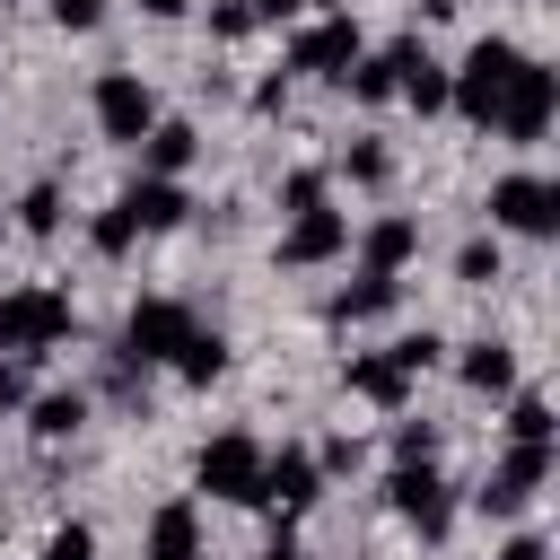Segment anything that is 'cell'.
Wrapping results in <instances>:
<instances>
[{"label":"cell","mask_w":560,"mask_h":560,"mask_svg":"<svg viewBox=\"0 0 560 560\" xmlns=\"http://www.w3.org/2000/svg\"><path fill=\"white\" fill-rule=\"evenodd\" d=\"M341 166H350V184H385V175H394V158H385L376 140H359V149H350Z\"/></svg>","instance_id":"f1b7e54d"},{"label":"cell","mask_w":560,"mask_h":560,"mask_svg":"<svg viewBox=\"0 0 560 560\" xmlns=\"http://www.w3.org/2000/svg\"><path fill=\"white\" fill-rule=\"evenodd\" d=\"M140 560H201V516H192V499H166V508L149 516Z\"/></svg>","instance_id":"5bb4252c"},{"label":"cell","mask_w":560,"mask_h":560,"mask_svg":"<svg viewBox=\"0 0 560 560\" xmlns=\"http://www.w3.org/2000/svg\"><path fill=\"white\" fill-rule=\"evenodd\" d=\"M149 122H158L149 79H140V70H105V79H96V131H105V140H140Z\"/></svg>","instance_id":"ba28073f"},{"label":"cell","mask_w":560,"mask_h":560,"mask_svg":"<svg viewBox=\"0 0 560 560\" xmlns=\"http://www.w3.org/2000/svg\"><path fill=\"white\" fill-rule=\"evenodd\" d=\"M79 420H88V394H44L26 429H35L44 446H61V438H79Z\"/></svg>","instance_id":"7402d4cb"},{"label":"cell","mask_w":560,"mask_h":560,"mask_svg":"<svg viewBox=\"0 0 560 560\" xmlns=\"http://www.w3.org/2000/svg\"><path fill=\"white\" fill-rule=\"evenodd\" d=\"M184 332H192V306H175V298H140L131 315H122V359H175L184 350Z\"/></svg>","instance_id":"52a82bcc"},{"label":"cell","mask_w":560,"mask_h":560,"mask_svg":"<svg viewBox=\"0 0 560 560\" xmlns=\"http://www.w3.org/2000/svg\"><path fill=\"white\" fill-rule=\"evenodd\" d=\"M44 560H96V534H88V525H52Z\"/></svg>","instance_id":"f546056e"},{"label":"cell","mask_w":560,"mask_h":560,"mask_svg":"<svg viewBox=\"0 0 560 560\" xmlns=\"http://www.w3.org/2000/svg\"><path fill=\"white\" fill-rule=\"evenodd\" d=\"M455 280H472V289H490V280H499V236H472V245L455 254Z\"/></svg>","instance_id":"484cf974"},{"label":"cell","mask_w":560,"mask_h":560,"mask_svg":"<svg viewBox=\"0 0 560 560\" xmlns=\"http://www.w3.org/2000/svg\"><path fill=\"white\" fill-rule=\"evenodd\" d=\"M18 402H26V368H18V359H0V411H18Z\"/></svg>","instance_id":"e575fe53"},{"label":"cell","mask_w":560,"mask_h":560,"mask_svg":"<svg viewBox=\"0 0 560 560\" xmlns=\"http://www.w3.org/2000/svg\"><path fill=\"white\" fill-rule=\"evenodd\" d=\"M402 61H411V44H385V52H359V61L341 70V88H350L359 105H385V96H402Z\"/></svg>","instance_id":"9a60e30c"},{"label":"cell","mask_w":560,"mask_h":560,"mask_svg":"<svg viewBox=\"0 0 560 560\" xmlns=\"http://www.w3.org/2000/svg\"><path fill=\"white\" fill-rule=\"evenodd\" d=\"M551 105H560V79H551L542 61H516V79H508L490 131H499V140H542V131H551Z\"/></svg>","instance_id":"3957f363"},{"label":"cell","mask_w":560,"mask_h":560,"mask_svg":"<svg viewBox=\"0 0 560 560\" xmlns=\"http://www.w3.org/2000/svg\"><path fill=\"white\" fill-rule=\"evenodd\" d=\"M508 438H516V446H551V402H542V394H516Z\"/></svg>","instance_id":"cb8c5ba5"},{"label":"cell","mask_w":560,"mask_h":560,"mask_svg":"<svg viewBox=\"0 0 560 560\" xmlns=\"http://www.w3.org/2000/svg\"><path fill=\"white\" fill-rule=\"evenodd\" d=\"M542 481H551V446H508V455H499V472H490L472 499H481V516H516Z\"/></svg>","instance_id":"9c48e42d"},{"label":"cell","mask_w":560,"mask_h":560,"mask_svg":"<svg viewBox=\"0 0 560 560\" xmlns=\"http://www.w3.org/2000/svg\"><path fill=\"white\" fill-rule=\"evenodd\" d=\"M140 9H149V18H184V0H140Z\"/></svg>","instance_id":"74e56055"},{"label":"cell","mask_w":560,"mask_h":560,"mask_svg":"<svg viewBox=\"0 0 560 560\" xmlns=\"http://www.w3.org/2000/svg\"><path fill=\"white\" fill-rule=\"evenodd\" d=\"M411 245H420V228H411L402 210H385V219H368V236H359V254H368V271H402V262H411Z\"/></svg>","instance_id":"e0dca14e"},{"label":"cell","mask_w":560,"mask_h":560,"mask_svg":"<svg viewBox=\"0 0 560 560\" xmlns=\"http://www.w3.org/2000/svg\"><path fill=\"white\" fill-rule=\"evenodd\" d=\"M18 228H26V236H52V228H61V192H52V184H35V192L18 201Z\"/></svg>","instance_id":"d4e9b609"},{"label":"cell","mask_w":560,"mask_h":560,"mask_svg":"<svg viewBox=\"0 0 560 560\" xmlns=\"http://www.w3.org/2000/svg\"><path fill=\"white\" fill-rule=\"evenodd\" d=\"M464 385H472V394L516 385V350H508V341H472V350H464Z\"/></svg>","instance_id":"44dd1931"},{"label":"cell","mask_w":560,"mask_h":560,"mask_svg":"<svg viewBox=\"0 0 560 560\" xmlns=\"http://www.w3.org/2000/svg\"><path fill=\"white\" fill-rule=\"evenodd\" d=\"M262 560H306V551H289V542H271V551H262Z\"/></svg>","instance_id":"f35d334b"},{"label":"cell","mask_w":560,"mask_h":560,"mask_svg":"<svg viewBox=\"0 0 560 560\" xmlns=\"http://www.w3.org/2000/svg\"><path fill=\"white\" fill-rule=\"evenodd\" d=\"M341 245H350V219L315 201V210H289V236H280V262H289V271H306V262H332Z\"/></svg>","instance_id":"8fae6325"},{"label":"cell","mask_w":560,"mask_h":560,"mask_svg":"<svg viewBox=\"0 0 560 560\" xmlns=\"http://www.w3.org/2000/svg\"><path fill=\"white\" fill-rule=\"evenodd\" d=\"M131 245H140V228H131V210L114 201V210L96 219V254H131Z\"/></svg>","instance_id":"4316f807"},{"label":"cell","mask_w":560,"mask_h":560,"mask_svg":"<svg viewBox=\"0 0 560 560\" xmlns=\"http://www.w3.org/2000/svg\"><path fill=\"white\" fill-rule=\"evenodd\" d=\"M516 61H525V52H516L508 35H481V44L464 52V70L446 79V105H455L464 122H481V131H490V114H499V96H508V79H516Z\"/></svg>","instance_id":"6da1fadb"},{"label":"cell","mask_w":560,"mask_h":560,"mask_svg":"<svg viewBox=\"0 0 560 560\" xmlns=\"http://www.w3.org/2000/svg\"><path fill=\"white\" fill-rule=\"evenodd\" d=\"M394 359H402V368H411V376H420V368H429V359H438V332H402V341H394Z\"/></svg>","instance_id":"836d02e7"},{"label":"cell","mask_w":560,"mask_h":560,"mask_svg":"<svg viewBox=\"0 0 560 560\" xmlns=\"http://www.w3.org/2000/svg\"><path fill=\"white\" fill-rule=\"evenodd\" d=\"M499 560H551V542H542V534H516V542H508Z\"/></svg>","instance_id":"d590c367"},{"label":"cell","mask_w":560,"mask_h":560,"mask_svg":"<svg viewBox=\"0 0 560 560\" xmlns=\"http://www.w3.org/2000/svg\"><path fill=\"white\" fill-rule=\"evenodd\" d=\"M359 61V26L350 18H315L298 44H289V70H315V79H341Z\"/></svg>","instance_id":"7c38bea8"},{"label":"cell","mask_w":560,"mask_h":560,"mask_svg":"<svg viewBox=\"0 0 560 560\" xmlns=\"http://www.w3.org/2000/svg\"><path fill=\"white\" fill-rule=\"evenodd\" d=\"M122 210H131V228H140V236H158V228H184V210H192V201H184V184H175V175H140V184L122 192Z\"/></svg>","instance_id":"4fadbf2b"},{"label":"cell","mask_w":560,"mask_h":560,"mask_svg":"<svg viewBox=\"0 0 560 560\" xmlns=\"http://www.w3.org/2000/svg\"><path fill=\"white\" fill-rule=\"evenodd\" d=\"M385 499H394V516L420 534V542H438L446 525H455V490L429 472V464H394V481H385Z\"/></svg>","instance_id":"5b68a950"},{"label":"cell","mask_w":560,"mask_h":560,"mask_svg":"<svg viewBox=\"0 0 560 560\" xmlns=\"http://www.w3.org/2000/svg\"><path fill=\"white\" fill-rule=\"evenodd\" d=\"M350 394H368V402L402 411V402H411V368H402L394 350H368V359H350Z\"/></svg>","instance_id":"2e32d148"},{"label":"cell","mask_w":560,"mask_h":560,"mask_svg":"<svg viewBox=\"0 0 560 560\" xmlns=\"http://www.w3.org/2000/svg\"><path fill=\"white\" fill-rule=\"evenodd\" d=\"M402 298V280L394 271H359L350 289H332V324H368V315H385Z\"/></svg>","instance_id":"ac0fdd59"},{"label":"cell","mask_w":560,"mask_h":560,"mask_svg":"<svg viewBox=\"0 0 560 560\" xmlns=\"http://www.w3.org/2000/svg\"><path fill=\"white\" fill-rule=\"evenodd\" d=\"M315 455L306 446H280V455H262V472H254V508H280V516H298L306 499H315Z\"/></svg>","instance_id":"30bf717a"},{"label":"cell","mask_w":560,"mask_h":560,"mask_svg":"<svg viewBox=\"0 0 560 560\" xmlns=\"http://www.w3.org/2000/svg\"><path fill=\"white\" fill-rule=\"evenodd\" d=\"M429 455H438V429L429 420H402L394 429V464H429Z\"/></svg>","instance_id":"83f0119b"},{"label":"cell","mask_w":560,"mask_h":560,"mask_svg":"<svg viewBox=\"0 0 560 560\" xmlns=\"http://www.w3.org/2000/svg\"><path fill=\"white\" fill-rule=\"evenodd\" d=\"M490 219L516 228V236H551L560 228V184L551 175H499L490 184Z\"/></svg>","instance_id":"8992f818"},{"label":"cell","mask_w":560,"mask_h":560,"mask_svg":"<svg viewBox=\"0 0 560 560\" xmlns=\"http://www.w3.org/2000/svg\"><path fill=\"white\" fill-rule=\"evenodd\" d=\"M192 149H201V140H192V122H149V131H140L149 175H184V166H192Z\"/></svg>","instance_id":"d6986e66"},{"label":"cell","mask_w":560,"mask_h":560,"mask_svg":"<svg viewBox=\"0 0 560 560\" xmlns=\"http://www.w3.org/2000/svg\"><path fill=\"white\" fill-rule=\"evenodd\" d=\"M254 18H298V0H245Z\"/></svg>","instance_id":"8d00e7d4"},{"label":"cell","mask_w":560,"mask_h":560,"mask_svg":"<svg viewBox=\"0 0 560 560\" xmlns=\"http://www.w3.org/2000/svg\"><path fill=\"white\" fill-rule=\"evenodd\" d=\"M61 332H70V298H61V289H9V298H0V350H9V359L52 350Z\"/></svg>","instance_id":"7a4b0ae2"},{"label":"cell","mask_w":560,"mask_h":560,"mask_svg":"<svg viewBox=\"0 0 560 560\" xmlns=\"http://www.w3.org/2000/svg\"><path fill=\"white\" fill-rule=\"evenodd\" d=\"M402 96H411L420 114H438V105H446V70H438L420 44H411V61H402Z\"/></svg>","instance_id":"603a6c76"},{"label":"cell","mask_w":560,"mask_h":560,"mask_svg":"<svg viewBox=\"0 0 560 560\" xmlns=\"http://www.w3.org/2000/svg\"><path fill=\"white\" fill-rule=\"evenodd\" d=\"M254 472H262V446H254L245 429H228V438H210V446L192 455V481H201L210 499H236V508H254Z\"/></svg>","instance_id":"277c9868"},{"label":"cell","mask_w":560,"mask_h":560,"mask_svg":"<svg viewBox=\"0 0 560 560\" xmlns=\"http://www.w3.org/2000/svg\"><path fill=\"white\" fill-rule=\"evenodd\" d=\"M245 26H254V9H245V0H219V9H210V35H228V44H236Z\"/></svg>","instance_id":"d6a6232c"},{"label":"cell","mask_w":560,"mask_h":560,"mask_svg":"<svg viewBox=\"0 0 560 560\" xmlns=\"http://www.w3.org/2000/svg\"><path fill=\"white\" fill-rule=\"evenodd\" d=\"M175 376H184V385H210V376H228V341L192 324V332H184V350H175Z\"/></svg>","instance_id":"ffe728a7"},{"label":"cell","mask_w":560,"mask_h":560,"mask_svg":"<svg viewBox=\"0 0 560 560\" xmlns=\"http://www.w3.org/2000/svg\"><path fill=\"white\" fill-rule=\"evenodd\" d=\"M105 18V0H52V26H70V35H88Z\"/></svg>","instance_id":"1f68e13d"},{"label":"cell","mask_w":560,"mask_h":560,"mask_svg":"<svg viewBox=\"0 0 560 560\" xmlns=\"http://www.w3.org/2000/svg\"><path fill=\"white\" fill-rule=\"evenodd\" d=\"M280 201H289V210H315V201H324V175H315V166H298V175L280 184Z\"/></svg>","instance_id":"4dcf8cb0"}]
</instances>
